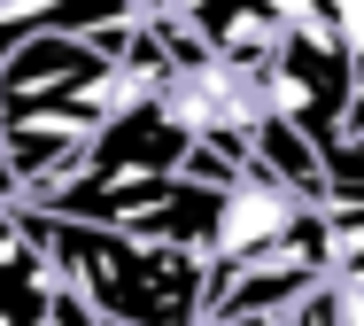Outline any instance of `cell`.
<instances>
[{
  "label": "cell",
  "instance_id": "obj_3",
  "mask_svg": "<svg viewBox=\"0 0 364 326\" xmlns=\"http://www.w3.org/2000/svg\"><path fill=\"white\" fill-rule=\"evenodd\" d=\"M194 140L178 132V117L163 109V93L109 117L93 132V148L77 156V171L39 202V218H63V226H109V233H132L147 210L186 179Z\"/></svg>",
  "mask_w": 364,
  "mask_h": 326
},
{
  "label": "cell",
  "instance_id": "obj_2",
  "mask_svg": "<svg viewBox=\"0 0 364 326\" xmlns=\"http://www.w3.org/2000/svg\"><path fill=\"white\" fill-rule=\"evenodd\" d=\"M31 233L47 248L55 288L93 326H202V280L210 264L186 248L109 233V226H63L31 210Z\"/></svg>",
  "mask_w": 364,
  "mask_h": 326
},
{
  "label": "cell",
  "instance_id": "obj_5",
  "mask_svg": "<svg viewBox=\"0 0 364 326\" xmlns=\"http://www.w3.org/2000/svg\"><path fill=\"white\" fill-rule=\"evenodd\" d=\"M171 23L194 55H210L240 78H256L272 63V47L287 39V8H171Z\"/></svg>",
  "mask_w": 364,
  "mask_h": 326
},
{
  "label": "cell",
  "instance_id": "obj_4",
  "mask_svg": "<svg viewBox=\"0 0 364 326\" xmlns=\"http://www.w3.org/2000/svg\"><path fill=\"white\" fill-rule=\"evenodd\" d=\"M310 210H326V202H302L294 186H279L272 171H256V163H240L232 179L218 186V202H210V233H202V264H240V256H272V248H287L302 226H310Z\"/></svg>",
  "mask_w": 364,
  "mask_h": 326
},
{
  "label": "cell",
  "instance_id": "obj_6",
  "mask_svg": "<svg viewBox=\"0 0 364 326\" xmlns=\"http://www.w3.org/2000/svg\"><path fill=\"white\" fill-rule=\"evenodd\" d=\"M39 23H47V8H39V0H8V8H0V55H8L23 31H39ZM0 202H16V194H8V171H0Z\"/></svg>",
  "mask_w": 364,
  "mask_h": 326
},
{
  "label": "cell",
  "instance_id": "obj_1",
  "mask_svg": "<svg viewBox=\"0 0 364 326\" xmlns=\"http://www.w3.org/2000/svg\"><path fill=\"white\" fill-rule=\"evenodd\" d=\"M357 31L364 16L349 0H310L287 8V39L272 47V63L256 70L264 117H279L287 132L310 140V156L326 171V194L341 210H364V171H357V132H364V93H357Z\"/></svg>",
  "mask_w": 364,
  "mask_h": 326
},
{
  "label": "cell",
  "instance_id": "obj_7",
  "mask_svg": "<svg viewBox=\"0 0 364 326\" xmlns=\"http://www.w3.org/2000/svg\"><path fill=\"white\" fill-rule=\"evenodd\" d=\"M232 326H256V319H232Z\"/></svg>",
  "mask_w": 364,
  "mask_h": 326
}]
</instances>
